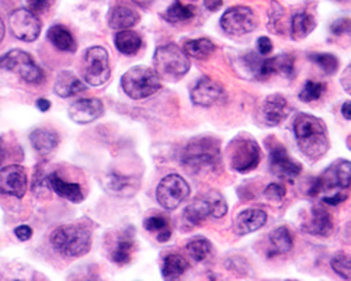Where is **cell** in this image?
<instances>
[{"label": "cell", "mask_w": 351, "mask_h": 281, "mask_svg": "<svg viewBox=\"0 0 351 281\" xmlns=\"http://www.w3.org/2000/svg\"><path fill=\"white\" fill-rule=\"evenodd\" d=\"M351 184V162L337 160L330 164L326 172L322 173L313 183L309 194L324 195V201L330 206H337L347 199L344 191Z\"/></svg>", "instance_id": "6da1fadb"}, {"label": "cell", "mask_w": 351, "mask_h": 281, "mask_svg": "<svg viewBox=\"0 0 351 281\" xmlns=\"http://www.w3.org/2000/svg\"><path fill=\"white\" fill-rule=\"evenodd\" d=\"M294 132L300 149L311 159H320L329 149V138L322 120L300 114L294 123Z\"/></svg>", "instance_id": "7a4b0ae2"}, {"label": "cell", "mask_w": 351, "mask_h": 281, "mask_svg": "<svg viewBox=\"0 0 351 281\" xmlns=\"http://www.w3.org/2000/svg\"><path fill=\"white\" fill-rule=\"evenodd\" d=\"M51 245L66 258L84 256L92 247V235L80 225H62L51 234Z\"/></svg>", "instance_id": "3957f363"}, {"label": "cell", "mask_w": 351, "mask_h": 281, "mask_svg": "<svg viewBox=\"0 0 351 281\" xmlns=\"http://www.w3.org/2000/svg\"><path fill=\"white\" fill-rule=\"evenodd\" d=\"M219 143L214 138H195L184 148L182 160L186 167L194 172L214 169L219 163Z\"/></svg>", "instance_id": "277c9868"}, {"label": "cell", "mask_w": 351, "mask_h": 281, "mask_svg": "<svg viewBox=\"0 0 351 281\" xmlns=\"http://www.w3.org/2000/svg\"><path fill=\"white\" fill-rule=\"evenodd\" d=\"M154 65L159 77L176 82L189 72L190 60L184 49L174 44H167L156 49Z\"/></svg>", "instance_id": "5b68a950"}, {"label": "cell", "mask_w": 351, "mask_h": 281, "mask_svg": "<svg viewBox=\"0 0 351 281\" xmlns=\"http://www.w3.org/2000/svg\"><path fill=\"white\" fill-rule=\"evenodd\" d=\"M121 86L131 99L141 100L155 95L160 89V77L151 68L134 66L124 73Z\"/></svg>", "instance_id": "8992f818"}, {"label": "cell", "mask_w": 351, "mask_h": 281, "mask_svg": "<svg viewBox=\"0 0 351 281\" xmlns=\"http://www.w3.org/2000/svg\"><path fill=\"white\" fill-rule=\"evenodd\" d=\"M0 69L12 72L21 77L27 83L40 84L44 82L43 69L34 62L30 53H27L21 49H13L6 52L0 58Z\"/></svg>", "instance_id": "52a82bcc"}, {"label": "cell", "mask_w": 351, "mask_h": 281, "mask_svg": "<svg viewBox=\"0 0 351 281\" xmlns=\"http://www.w3.org/2000/svg\"><path fill=\"white\" fill-rule=\"evenodd\" d=\"M228 206L223 197L218 191H211L204 197L194 200L184 210V221L191 227H198L201 222L206 221L210 215L221 218L226 214Z\"/></svg>", "instance_id": "ba28073f"}, {"label": "cell", "mask_w": 351, "mask_h": 281, "mask_svg": "<svg viewBox=\"0 0 351 281\" xmlns=\"http://www.w3.org/2000/svg\"><path fill=\"white\" fill-rule=\"evenodd\" d=\"M82 76L90 86H101L111 76L108 52L103 47L87 48L82 61Z\"/></svg>", "instance_id": "9c48e42d"}, {"label": "cell", "mask_w": 351, "mask_h": 281, "mask_svg": "<svg viewBox=\"0 0 351 281\" xmlns=\"http://www.w3.org/2000/svg\"><path fill=\"white\" fill-rule=\"evenodd\" d=\"M228 156L233 171L246 173L253 171L258 164L260 149L254 139L249 136H238L230 143Z\"/></svg>", "instance_id": "30bf717a"}, {"label": "cell", "mask_w": 351, "mask_h": 281, "mask_svg": "<svg viewBox=\"0 0 351 281\" xmlns=\"http://www.w3.org/2000/svg\"><path fill=\"white\" fill-rule=\"evenodd\" d=\"M190 194L189 183L179 175L166 176L156 188L158 203L166 210H174L183 203Z\"/></svg>", "instance_id": "8fae6325"}, {"label": "cell", "mask_w": 351, "mask_h": 281, "mask_svg": "<svg viewBox=\"0 0 351 281\" xmlns=\"http://www.w3.org/2000/svg\"><path fill=\"white\" fill-rule=\"evenodd\" d=\"M246 64L254 72L256 77L265 79L274 73L291 76L294 72V58L291 55H277L274 58L260 60L256 53L246 55Z\"/></svg>", "instance_id": "7c38bea8"}, {"label": "cell", "mask_w": 351, "mask_h": 281, "mask_svg": "<svg viewBox=\"0 0 351 281\" xmlns=\"http://www.w3.org/2000/svg\"><path fill=\"white\" fill-rule=\"evenodd\" d=\"M10 32L20 41L33 42L41 34V21L38 16L28 9H17L9 19Z\"/></svg>", "instance_id": "4fadbf2b"}, {"label": "cell", "mask_w": 351, "mask_h": 281, "mask_svg": "<svg viewBox=\"0 0 351 281\" xmlns=\"http://www.w3.org/2000/svg\"><path fill=\"white\" fill-rule=\"evenodd\" d=\"M257 20L250 8L235 6L228 9L221 17L222 30L230 36H245L256 28Z\"/></svg>", "instance_id": "5bb4252c"}, {"label": "cell", "mask_w": 351, "mask_h": 281, "mask_svg": "<svg viewBox=\"0 0 351 281\" xmlns=\"http://www.w3.org/2000/svg\"><path fill=\"white\" fill-rule=\"evenodd\" d=\"M28 186L27 173L24 167L10 164L0 169V193L23 199Z\"/></svg>", "instance_id": "9a60e30c"}, {"label": "cell", "mask_w": 351, "mask_h": 281, "mask_svg": "<svg viewBox=\"0 0 351 281\" xmlns=\"http://www.w3.org/2000/svg\"><path fill=\"white\" fill-rule=\"evenodd\" d=\"M191 100L197 106L211 107L225 100V90L222 89L221 84H218L213 79L202 77L197 82L194 89L191 90Z\"/></svg>", "instance_id": "2e32d148"}, {"label": "cell", "mask_w": 351, "mask_h": 281, "mask_svg": "<svg viewBox=\"0 0 351 281\" xmlns=\"http://www.w3.org/2000/svg\"><path fill=\"white\" fill-rule=\"evenodd\" d=\"M270 167L277 178L288 182H292L301 173V164L289 158L282 145H276L271 148Z\"/></svg>", "instance_id": "e0dca14e"}, {"label": "cell", "mask_w": 351, "mask_h": 281, "mask_svg": "<svg viewBox=\"0 0 351 281\" xmlns=\"http://www.w3.org/2000/svg\"><path fill=\"white\" fill-rule=\"evenodd\" d=\"M103 103L99 99H79L69 106V119L76 124H90L103 114Z\"/></svg>", "instance_id": "ac0fdd59"}, {"label": "cell", "mask_w": 351, "mask_h": 281, "mask_svg": "<svg viewBox=\"0 0 351 281\" xmlns=\"http://www.w3.org/2000/svg\"><path fill=\"white\" fill-rule=\"evenodd\" d=\"M139 14L138 12L124 3H117L114 5L107 16V21L110 28L112 30H128V28L136 25L139 23Z\"/></svg>", "instance_id": "d6986e66"}, {"label": "cell", "mask_w": 351, "mask_h": 281, "mask_svg": "<svg viewBox=\"0 0 351 281\" xmlns=\"http://www.w3.org/2000/svg\"><path fill=\"white\" fill-rule=\"evenodd\" d=\"M47 182H48V187L65 200H69L75 204L82 203L84 200L82 186L77 183H68L58 176L56 173H51L47 178Z\"/></svg>", "instance_id": "ffe728a7"}, {"label": "cell", "mask_w": 351, "mask_h": 281, "mask_svg": "<svg viewBox=\"0 0 351 281\" xmlns=\"http://www.w3.org/2000/svg\"><path fill=\"white\" fill-rule=\"evenodd\" d=\"M267 221V214L257 208L242 211L235 221V231L238 235H247L260 230Z\"/></svg>", "instance_id": "44dd1931"}, {"label": "cell", "mask_w": 351, "mask_h": 281, "mask_svg": "<svg viewBox=\"0 0 351 281\" xmlns=\"http://www.w3.org/2000/svg\"><path fill=\"white\" fill-rule=\"evenodd\" d=\"M53 90L60 97L68 99V97H72V96H76V95L84 92L86 84L75 73H72L69 71H64L56 76Z\"/></svg>", "instance_id": "7402d4cb"}, {"label": "cell", "mask_w": 351, "mask_h": 281, "mask_svg": "<svg viewBox=\"0 0 351 281\" xmlns=\"http://www.w3.org/2000/svg\"><path fill=\"white\" fill-rule=\"evenodd\" d=\"M305 230L317 236H328L333 231V221L330 214L322 207L312 208L311 217L305 225Z\"/></svg>", "instance_id": "603a6c76"}, {"label": "cell", "mask_w": 351, "mask_h": 281, "mask_svg": "<svg viewBox=\"0 0 351 281\" xmlns=\"http://www.w3.org/2000/svg\"><path fill=\"white\" fill-rule=\"evenodd\" d=\"M289 114V106L284 96L273 95L265 103V116L273 125L281 124Z\"/></svg>", "instance_id": "cb8c5ba5"}, {"label": "cell", "mask_w": 351, "mask_h": 281, "mask_svg": "<svg viewBox=\"0 0 351 281\" xmlns=\"http://www.w3.org/2000/svg\"><path fill=\"white\" fill-rule=\"evenodd\" d=\"M30 143L38 154L48 155L60 144V136L51 130L37 128L30 134Z\"/></svg>", "instance_id": "d4e9b609"}, {"label": "cell", "mask_w": 351, "mask_h": 281, "mask_svg": "<svg viewBox=\"0 0 351 281\" xmlns=\"http://www.w3.org/2000/svg\"><path fill=\"white\" fill-rule=\"evenodd\" d=\"M47 37L49 40V42L58 48L60 51L64 52H75L77 45H76V40L72 36V33L68 30L66 27L61 25V24H55L52 25L48 33Z\"/></svg>", "instance_id": "484cf974"}, {"label": "cell", "mask_w": 351, "mask_h": 281, "mask_svg": "<svg viewBox=\"0 0 351 281\" xmlns=\"http://www.w3.org/2000/svg\"><path fill=\"white\" fill-rule=\"evenodd\" d=\"M135 249V242L132 238V234L124 232L114 245V249L111 252V260L117 265H127L132 259V253Z\"/></svg>", "instance_id": "4316f807"}, {"label": "cell", "mask_w": 351, "mask_h": 281, "mask_svg": "<svg viewBox=\"0 0 351 281\" xmlns=\"http://www.w3.org/2000/svg\"><path fill=\"white\" fill-rule=\"evenodd\" d=\"M114 44L121 53L135 55L142 47V38L139 34L128 30H121L114 38Z\"/></svg>", "instance_id": "83f0119b"}, {"label": "cell", "mask_w": 351, "mask_h": 281, "mask_svg": "<svg viewBox=\"0 0 351 281\" xmlns=\"http://www.w3.org/2000/svg\"><path fill=\"white\" fill-rule=\"evenodd\" d=\"M183 49L187 53L189 58L191 56L194 60H207L208 56L214 53L215 45L208 38H198V40L187 41Z\"/></svg>", "instance_id": "f1b7e54d"}, {"label": "cell", "mask_w": 351, "mask_h": 281, "mask_svg": "<svg viewBox=\"0 0 351 281\" xmlns=\"http://www.w3.org/2000/svg\"><path fill=\"white\" fill-rule=\"evenodd\" d=\"M316 27V20L313 16L308 13H298L294 17H292V37L295 40H302L306 38Z\"/></svg>", "instance_id": "f546056e"}, {"label": "cell", "mask_w": 351, "mask_h": 281, "mask_svg": "<svg viewBox=\"0 0 351 281\" xmlns=\"http://www.w3.org/2000/svg\"><path fill=\"white\" fill-rule=\"evenodd\" d=\"M189 267L187 260L180 255H169L162 266V274L166 280L179 278Z\"/></svg>", "instance_id": "4dcf8cb0"}, {"label": "cell", "mask_w": 351, "mask_h": 281, "mask_svg": "<svg viewBox=\"0 0 351 281\" xmlns=\"http://www.w3.org/2000/svg\"><path fill=\"white\" fill-rule=\"evenodd\" d=\"M169 221L167 218L162 217V215H155V217H149L146 218L143 222V227L146 231L149 232H156L158 234V241L159 242H167L171 236V231L169 227Z\"/></svg>", "instance_id": "1f68e13d"}, {"label": "cell", "mask_w": 351, "mask_h": 281, "mask_svg": "<svg viewBox=\"0 0 351 281\" xmlns=\"http://www.w3.org/2000/svg\"><path fill=\"white\" fill-rule=\"evenodd\" d=\"M104 187L107 191H110L112 194H119V195H127V191H130L131 194L135 191L132 179L115 175V173L110 175L104 179Z\"/></svg>", "instance_id": "d6a6232c"}, {"label": "cell", "mask_w": 351, "mask_h": 281, "mask_svg": "<svg viewBox=\"0 0 351 281\" xmlns=\"http://www.w3.org/2000/svg\"><path fill=\"white\" fill-rule=\"evenodd\" d=\"M194 17V12L190 6H186L180 2L173 3L165 13V19L171 24L186 23Z\"/></svg>", "instance_id": "836d02e7"}, {"label": "cell", "mask_w": 351, "mask_h": 281, "mask_svg": "<svg viewBox=\"0 0 351 281\" xmlns=\"http://www.w3.org/2000/svg\"><path fill=\"white\" fill-rule=\"evenodd\" d=\"M270 242L274 250L271 255H274V253H287L292 247V236L285 227L274 230L270 235Z\"/></svg>", "instance_id": "e575fe53"}, {"label": "cell", "mask_w": 351, "mask_h": 281, "mask_svg": "<svg viewBox=\"0 0 351 281\" xmlns=\"http://www.w3.org/2000/svg\"><path fill=\"white\" fill-rule=\"evenodd\" d=\"M187 249L190 252V256L195 262H202L206 260L207 256L211 253V243L207 239H195L187 245Z\"/></svg>", "instance_id": "d590c367"}, {"label": "cell", "mask_w": 351, "mask_h": 281, "mask_svg": "<svg viewBox=\"0 0 351 281\" xmlns=\"http://www.w3.org/2000/svg\"><path fill=\"white\" fill-rule=\"evenodd\" d=\"M325 92H326V84L325 83L309 80V82H306L302 92L300 93V99L305 103H311L313 100L320 99L322 95H324Z\"/></svg>", "instance_id": "8d00e7d4"}, {"label": "cell", "mask_w": 351, "mask_h": 281, "mask_svg": "<svg viewBox=\"0 0 351 281\" xmlns=\"http://www.w3.org/2000/svg\"><path fill=\"white\" fill-rule=\"evenodd\" d=\"M311 60L328 75H333L339 68V60L332 53H313L311 55Z\"/></svg>", "instance_id": "74e56055"}, {"label": "cell", "mask_w": 351, "mask_h": 281, "mask_svg": "<svg viewBox=\"0 0 351 281\" xmlns=\"http://www.w3.org/2000/svg\"><path fill=\"white\" fill-rule=\"evenodd\" d=\"M332 267L340 277L351 280V259L346 256H336L332 260Z\"/></svg>", "instance_id": "f35d334b"}, {"label": "cell", "mask_w": 351, "mask_h": 281, "mask_svg": "<svg viewBox=\"0 0 351 281\" xmlns=\"http://www.w3.org/2000/svg\"><path fill=\"white\" fill-rule=\"evenodd\" d=\"M330 32L335 36L351 34V19H339L330 25Z\"/></svg>", "instance_id": "ab89813d"}, {"label": "cell", "mask_w": 351, "mask_h": 281, "mask_svg": "<svg viewBox=\"0 0 351 281\" xmlns=\"http://www.w3.org/2000/svg\"><path fill=\"white\" fill-rule=\"evenodd\" d=\"M266 197L270 200H274V201H280L282 197L285 195V188L281 186V184H277V183H273L270 184L266 191H265Z\"/></svg>", "instance_id": "60d3db41"}, {"label": "cell", "mask_w": 351, "mask_h": 281, "mask_svg": "<svg viewBox=\"0 0 351 281\" xmlns=\"http://www.w3.org/2000/svg\"><path fill=\"white\" fill-rule=\"evenodd\" d=\"M27 2H28V5H30V9L33 12L43 13L52 6L53 0H27Z\"/></svg>", "instance_id": "b9f144b4"}, {"label": "cell", "mask_w": 351, "mask_h": 281, "mask_svg": "<svg viewBox=\"0 0 351 281\" xmlns=\"http://www.w3.org/2000/svg\"><path fill=\"white\" fill-rule=\"evenodd\" d=\"M257 49L261 55H267L273 51V42L267 37H260L257 40Z\"/></svg>", "instance_id": "7bdbcfd3"}, {"label": "cell", "mask_w": 351, "mask_h": 281, "mask_svg": "<svg viewBox=\"0 0 351 281\" xmlns=\"http://www.w3.org/2000/svg\"><path fill=\"white\" fill-rule=\"evenodd\" d=\"M14 234L20 241H28L33 236V230L28 225H21V227H17L14 230Z\"/></svg>", "instance_id": "ee69618b"}, {"label": "cell", "mask_w": 351, "mask_h": 281, "mask_svg": "<svg viewBox=\"0 0 351 281\" xmlns=\"http://www.w3.org/2000/svg\"><path fill=\"white\" fill-rule=\"evenodd\" d=\"M341 84H343V88L346 89V92H348L351 95V64L347 68V71L344 72V75H343Z\"/></svg>", "instance_id": "f6af8a7d"}, {"label": "cell", "mask_w": 351, "mask_h": 281, "mask_svg": "<svg viewBox=\"0 0 351 281\" xmlns=\"http://www.w3.org/2000/svg\"><path fill=\"white\" fill-rule=\"evenodd\" d=\"M204 5L210 12H217L222 6V0H204Z\"/></svg>", "instance_id": "bcb514c9"}, {"label": "cell", "mask_w": 351, "mask_h": 281, "mask_svg": "<svg viewBox=\"0 0 351 281\" xmlns=\"http://www.w3.org/2000/svg\"><path fill=\"white\" fill-rule=\"evenodd\" d=\"M37 107H38V110H40V111L45 112V111H48V110H49V107H51V101H49V100H47V99H38V100H37Z\"/></svg>", "instance_id": "7dc6e473"}, {"label": "cell", "mask_w": 351, "mask_h": 281, "mask_svg": "<svg viewBox=\"0 0 351 281\" xmlns=\"http://www.w3.org/2000/svg\"><path fill=\"white\" fill-rule=\"evenodd\" d=\"M6 156H8V154H6V148H5V140H3V138H0V166H2L5 163V160L8 159Z\"/></svg>", "instance_id": "c3c4849f"}, {"label": "cell", "mask_w": 351, "mask_h": 281, "mask_svg": "<svg viewBox=\"0 0 351 281\" xmlns=\"http://www.w3.org/2000/svg\"><path fill=\"white\" fill-rule=\"evenodd\" d=\"M341 112H343L344 119L351 120V101H346V103L343 104V107H341Z\"/></svg>", "instance_id": "681fc988"}, {"label": "cell", "mask_w": 351, "mask_h": 281, "mask_svg": "<svg viewBox=\"0 0 351 281\" xmlns=\"http://www.w3.org/2000/svg\"><path fill=\"white\" fill-rule=\"evenodd\" d=\"M132 2L141 8H148L154 2V0H132Z\"/></svg>", "instance_id": "f907efd6"}, {"label": "cell", "mask_w": 351, "mask_h": 281, "mask_svg": "<svg viewBox=\"0 0 351 281\" xmlns=\"http://www.w3.org/2000/svg\"><path fill=\"white\" fill-rule=\"evenodd\" d=\"M5 33H6L5 23H3V20H2V17H0V42L3 41V38H5Z\"/></svg>", "instance_id": "816d5d0a"}, {"label": "cell", "mask_w": 351, "mask_h": 281, "mask_svg": "<svg viewBox=\"0 0 351 281\" xmlns=\"http://www.w3.org/2000/svg\"><path fill=\"white\" fill-rule=\"evenodd\" d=\"M337 2H344V0H337Z\"/></svg>", "instance_id": "f5cc1de1"}]
</instances>
